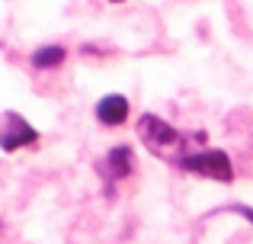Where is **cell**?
Returning <instances> with one entry per match:
<instances>
[{
    "mask_svg": "<svg viewBox=\"0 0 253 244\" xmlns=\"http://www.w3.org/2000/svg\"><path fill=\"white\" fill-rule=\"evenodd\" d=\"M138 138L144 142V148H148L151 154L164 157V161H173V164L189 151L186 148L189 138H186L183 132H176L170 122H164L161 116H154V113H144L141 119H138Z\"/></svg>",
    "mask_w": 253,
    "mask_h": 244,
    "instance_id": "6da1fadb",
    "label": "cell"
},
{
    "mask_svg": "<svg viewBox=\"0 0 253 244\" xmlns=\"http://www.w3.org/2000/svg\"><path fill=\"white\" fill-rule=\"evenodd\" d=\"M176 167L189 170V174H199V177H209V180H218V183L234 180V164H231V157L224 154V151H218V148L186 151V154L176 161Z\"/></svg>",
    "mask_w": 253,
    "mask_h": 244,
    "instance_id": "7a4b0ae2",
    "label": "cell"
},
{
    "mask_svg": "<svg viewBox=\"0 0 253 244\" xmlns=\"http://www.w3.org/2000/svg\"><path fill=\"white\" fill-rule=\"evenodd\" d=\"M36 138H39L36 129H32L19 113H6L3 116V122H0V148H3L6 154L26 148V145H32Z\"/></svg>",
    "mask_w": 253,
    "mask_h": 244,
    "instance_id": "3957f363",
    "label": "cell"
},
{
    "mask_svg": "<svg viewBox=\"0 0 253 244\" xmlns=\"http://www.w3.org/2000/svg\"><path fill=\"white\" fill-rule=\"evenodd\" d=\"M128 113H131V106H128V100H125L122 94H106L103 100L96 103V122L106 125V129L125 125L128 122Z\"/></svg>",
    "mask_w": 253,
    "mask_h": 244,
    "instance_id": "277c9868",
    "label": "cell"
},
{
    "mask_svg": "<svg viewBox=\"0 0 253 244\" xmlns=\"http://www.w3.org/2000/svg\"><path fill=\"white\" fill-rule=\"evenodd\" d=\"M106 177L109 180H125V177L135 170V151L131 145H116V148L106 154Z\"/></svg>",
    "mask_w": 253,
    "mask_h": 244,
    "instance_id": "5b68a950",
    "label": "cell"
},
{
    "mask_svg": "<svg viewBox=\"0 0 253 244\" xmlns=\"http://www.w3.org/2000/svg\"><path fill=\"white\" fill-rule=\"evenodd\" d=\"M64 58H68V51H64V45H42V49L32 51L29 64L36 71H51V68H61Z\"/></svg>",
    "mask_w": 253,
    "mask_h": 244,
    "instance_id": "8992f818",
    "label": "cell"
},
{
    "mask_svg": "<svg viewBox=\"0 0 253 244\" xmlns=\"http://www.w3.org/2000/svg\"><path fill=\"white\" fill-rule=\"evenodd\" d=\"M109 3H125V0H109Z\"/></svg>",
    "mask_w": 253,
    "mask_h": 244,
    "instance_id": "52a82bcc",
    "label": "cell"
}]
</instances>
